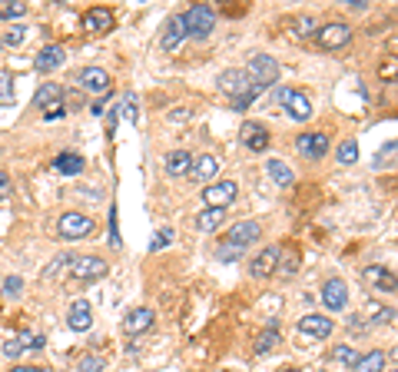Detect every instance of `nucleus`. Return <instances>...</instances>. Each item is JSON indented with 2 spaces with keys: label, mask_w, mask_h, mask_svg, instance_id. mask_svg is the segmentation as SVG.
<instances>
[{
  "label": "nucleus",
  "mask_w": 398,
  "mask_h": 372,
  "mask_svg": "<svg viewBox=\"0 0 398 372\" xmlns=\"http://www.w3.org/2000/svg\"><path fill=\"white\" fill-rule=\"evenodd\" d=\"M173 243V226H163L156 236H153V243H149V249L153 253H160V249H166V246Z\"/></svg>",
  "instance_id": "f704fd0d"
},
{
  "label": "nucleus",
  "mask_w": 398,
  "mask_h": 372,
  "mask_svg": "<svg viewBox=\"0 0 398 372\" xmlns=\"http://www.w3.org/2000/svg\"><path fill=\"white\" fill-rule=\"evenodd\" d=\"M392 372H398V369H392Z\"/></svg>",
  "instance_id": "603ef678"
},
{
  "label": "nucleus",
  "mask_w": 398,
  "mask_h": 372,
  "mask_svg": "<svg viewBox=\"0 0 398 372\" xmlns=\"http://www.w3.org/2000/svg\"><path fill=\"white\" fill-rule=\"evenodd\" d=\"M189 167H193V156H189L186 150H176V153L166 156V173H170V177H186Z\"/></svg>",
  "instance_id": "bb28decb"
},
{
  "label": "nucleus",
  "mask_w": 398,
  "mask_h": 372,
  "mask_svg": "<svg viewBox=\"0 0 398 372\" xmlns=\"http://www.w3.org/2000/svg\"><path fill=\"white\" fill-rule=\"evenodd\" d=\"M362 276H365V282L372 289H382V293H395L398 289V276L392 270H385V266H369Z\"/></svg>",
  "instance_id": "4468645a"
},
{
  "label": "nucleus",
  "mask_w": 398,
  "mask_h": 372,
  "mask_svg": "<svg viewBox=\"0 0 398 372\" xmlns=\"http://www.w3.org/2000/svg\"><path fill=\"white\" fill-rule=\"evenodd\" d=\"M223 219H226V209H199V216H196V230L199 233H212V230H219L223 226Z\"/></svg>",
  "instance_id": "a878e982"
},
{
  "label": "nucleus",
  "mask_w": 398,
  "mask_h": 372,
  "mask_svg": "<svg viewBox=\"0 0 398 372\" xmlns=\"http://www.w3.org/2000/svg\"><path fill=\"white\" fill-rule=\"evenodd\" d=\"M242 253H246V249L236 246V243H229V240H223V243L216 246V259H223V263H236Z\"/></svg>",
  "instance_id": "c756f323"
},
{
  "label": "nucleus",
  "mask_w": 398,
  "mask_h": 372,
  "mask_svg": "<svg viewBox=\"0 0 398 372\" xmlns=\"http://www.w3.org/2000/svg\"><path fill=\"white\" fill-rule=\"evenodd\" d=\"M242 143H246L252 153H262V150H269V130L262 127V123H242Z\"/></svg>",
  "instance_id": "f3484780"
},
{
  "label": "nucleus",
  "mask_w": 398,
  "mask_h": 372,
  "mask_svg": "<svg viewBox=\"0 0 398 372\" xmlns=\"http://www.w3.org/2000/svg\"><path fill=\"white\" fill-rule=\"evenodd\" d=\"M315 37H319V43H322L325 50H338V47H345L348 40H352V27L345 20H332V24L319 27Z\"/></svg>",
  "instance_id": "423d86ee"
},
{
  "label": "nucleus",
  "mask_w": 398,
  "mask_h": 372,
  "mask_svg": "<svg viewBox=\"0 0 398 372\" xmlns=\"http://www.w3.org/2000/svg\"><path fill=\"white\" fill-rule=\"evenodd\" d=\"M259 236H262V226L256 223V219H242V223H236L233 230L226 233V240H229V243H236V246H242V249H246L249 243H256Z\"/></svg>",
  "instance_id": "ddd939ff"
},
{
  "label": "nucleus",
  "mask_w": 398,
  "mask_h": 372,
  "mask_svg": "<svg viewBox=\"0 0 398 372\" xmlns=\"http://www.w3.org/2000/svg\"><path fill=\"white\" fill-rule=\"evenodd\" d=\"M219 87H223V90L233 97L236 110L249 106V103H252V97H256V87H252V80H249L246 70H226L223 77H219Z\"/></svg>",
  "instance_id": "f257e3e1"
},
{
  "label": "nucleus",
  "mask_w": 398,
  "mask_h": 372,
  "mask_svg": "<svg viewBox=\"0 0 398 372\" xmlns=\"http://www.w3.org/2000/svg\"><path fill=\"white\" fill-rule=\"evenodd\" d=\"M266 173H269V177H273L279 186H292V183H296L292 170H289L282 160H269V163H266Z\"/></svg>",
  "instance_id": "cd10ccee"
},
{
  "label": "nucleus",
  "mask_w": 398,
  "mask_h": 372,
  "mask_svg": "<svg viewBox=\"0 0 398 372\" xmlns=\"http://www.w3.org/2000/svg\"><path fill=\"white\" fill-rule=\"evenodd\" d=\"M279 263H282V249H279V246H266L259 256L252 259V276L266 280V276H273V273L279 270Z\"/></svg>",
  "instance_id": "f8f14e48"
},
{
  "label": "nucleus",
  "mask_w": 398,
  "mask_h": 372,
  "mask_svg": "<svg viewBox=\"0 0 398 372\" xmlns=\"http://www.w3.org/2000/svg\"><path fill=\"white\" fill-rule=\"evenodd\" d=\"M24 27H13V30H7V34H4V40H0V43H7V47H20V43H24Z\"/></svg>",
  "instance_id": "ea45409f"
},
{
  "label": "nucleus",
  "mask_w": 398,
  "mask_h": 372,
  "mask_svg": "<svg viewBox=\"0 0 398 372\" xmlns=\"http://www.w3.org/2000/svg\"><path fill=\"white\" fill-rule=\"evenodd\" d=\"M20 289H24V280H20V276H7V280H4V293L7 296H20Z\"/></svg>",
  "instance_id": "37998d69"
},
{
  "label": "nucleus",
  "mask_w": 398,
  "mask_h": 372,
  "mask_svg": "<svg viewBox=\"0 0 398 372\" xmlns=\"http://www.w3.org/2000/svg\"><path fill=\"white\" fill-rule=\"evenodd\" d=\"M24 13H27V4H7L0 11V20H13V17H24Z\"/></svg>",
  "instance_id": "79ce46f5"
},
{
  "label": "nucleus",
  "mask_w": 398,
  "mask_h": 372,
  "mask_svg": "<svg viewBox=\"0 0 398 372\" xmlns=\"http://www.w3.org/2000/svg\"><path fill=\"white\" fill-rule=\"evenodd\" d=\"M322 303L329 312H342L348 306V286L342 280H329L322 286Z\"/></svg>",
  "instance_id": "9b49d317"
},
{
  "label": "nucleus",
  "mask_w": 398,
  "mask_h": 372,
  "mask_svg": "<svg viewBox=\"0 0 398 372\" xmlns=\"http://www.w3.org/2000/svg\"><path fill=\"white\" fill-rule=\"evenodd\" d=\"M100 369H103V359H100V356H83L80 366H76V372H100Z\"/></svg>",
  "instance_id": "a19ab883"
},
{
  "label": "nucleus",
  "mask_w": 398,
  "mask_h": 372,
  "mask_svg": "<svg viewBox=\"0 0 398 372\" xmlns=\"http://www.w3.org/2000/svg\"><path fill=\"white\" fill-rule=\"evenodd\" d=\"M348 7H352V11H365V0H345Z\"/></svg>",
  "instance_id": "8fccbe9b"
},
{
  "label": "nucleus",
  "mask_w": 398,
  "mask_h": 372,
  "mask_svg": "<svg viewBox=\"0 0 398 372\" xmlns=\"http://www.w3.org/2000/svg\"><path fill=\"white\" fill-rule=\"evenodd\" d=\"M216 173H219V156H212V153L193 156V167H189V177H193V180H212Z\"/></svg>",
  "instance_id": "aec40b11"
},
{
  "label": "nucleus",
  "mask_w": 398,
  "mask_h": 372,
  "mask_svg": "<svg viewBox=\"0 0 398 372\" xmlns=\"http://www.w3.org/2000/svg\"><path fill=\"white\" fill-rule=\"evenodd\" d=\"M183 27H186V37H210L212 27H216V13H212V7H206V4H193L186 13H183Z\"/></svg>",
  "instance_id": "f03ea898"
},
{
  "label": "nucleus",
  "mask_w": 398,
  "mask_h": 372,
  "mask_svg": "<svg viewBox=\"0 0 398 372\" xmlns=\"http://www.w3.org/2000/svg\"><path fill=\"white\" fill-rule=\"evenodd\" d=\"M107 270H110V266H107V259H100V256H74V266H70L74 280H80V282L103 280Z\"/></svg>",
  "instance_id": "0eeeda50"
},
{
  "label": "nucleus",
  "mask_w": 398,
  "mask_h": 372,
  "mask_svg": "<svg viewBox=\"0 0 398 372\" xmlns=\"http://www.w3.org/2000/svg\"><path fill=\"white\" fill-rule=\"evenodd\" d=\"M352 372H385V352H382V349H372V352L359 356V362L352 366Z\"/></svg>",
  "instance_id": "b1692460"
},
{
  "label": "nucleus",
  "mask_w": 398,
  "mask_h": 372,
  "mask_svg": "<svg viewBox=\"0 0 398 372\" xmlns=\"http://www.w3.org/2000/svg\"><path fill=\"white\" fill-rule=\"evenodd\" d=\"M183 37H186L183 17H173V20L166 24V30H163V50H176V47L183 43Z\"/></svg>",
  "instance_id": "4be33fe9"
},
{
  "label": "nucleus",
  "mask_w": 398,
  "mask_h": 372,
  "mask_svg": "<svg viewBox=\"0 0 398 372\" xmlns=\"http://www.w3.org/2000/svg\"><path fill=\"white\" fill-rule=\"evenodd\" d=\"M4 352H7V356H11V359H17V356H20V352H24V349H20V343H17V336H13V339H7V343H4Z\"/></svg>",
  "instance_id": "c03bdc74"
},
{
  "label": "nucleus",
  "mask_w": 398,
  "mask_h": 372,
  "mask_svg": "<svg viewBox=\"0 0 398 372\" xmlns=\"http://www.w3.org/2000/svg\"><path fill=\"white\" fill-rule=\"evenodd\" d=\"M11 177H7V173H4V170H0V200H7V196H11Z\"/></svg>",
  "instance_id": "a18cd8bd"
},
{
  "label": "nucleus",
  "mask_w": 398,
  "mask_h": 372,
  "mask_svg": "<svg viewBox=\"0 0 398 372\" xmlns=\"http://www.w3.org/2000/svg\"><path fill=\"white\" fill-rule=\"evenodd\" d=\"M123 120H130V123H137V120H139L137 97H133V93H126V97H123Z\"/></svg>",
  "instance_id": "4c0bfd02"
},
{
  "label": "nucleus",
  "mask_w": 398,
  "mask_h": 372,
  "mask_svg": "<svg viewBox=\"0 0 398 372\" xmlns=\"http://www.w3.org/2000/svg\"><path fill=\"white\" fill-rule=\"evenodd\" d=\"M286 372H298V369H286Z\"/></svg>",
  "instance_id": "3c124183"
},
{
  "label": "nucleus",
  "mask_w": 398,
  "mask_h": 372,
  "mask_svg": "<svg viewBox=\"0 0 398 372\" xmlns=\"http://www.w3.org/2000/svg\"><path fill=\"white\" fill-rule=\"evenodd\" d=\"M398 160V143H392V146H385L382 153L375 156V167H395Z\"/></svg>",
  "instance_id": "c9c22d12"
},
{
  "label": "nucleus",
  "mask_w": 398,
  "mask_h": 372,
  "mask_svg": "<svg viewBox=\"0 0 398 372\" xmlns=\"http://www.w3.org/2000/svg\"><path fill=\"white\" fill-rule=\"evenodd\" d=\"M17 93H13V77L11 74H0V106H13Z\"/></svg>",
  "instance_id": "2f4dec72"
},
{
  "label": "nucleus",
  "mask_w": 398,
  "mask_h": 372,
  "mask_svg": "<svg viewBox=\"0 0 398 372\" xmlns=\"http://www.w3.org/2000/svg\"><path fill=\"white\" fill-rule=\"evenodd\" d=\"M53 167L60 170L63 177H76V173H83V167H87V160L80 153H60L57 160H53Z\"/></svg>",
  "instance_id": "393cba45"
},
{
  "label": "nucleus",
  "mask_w": 398,
  "mask_h": 372,
  "mask_svg": "<svg viewBox=\"0 0 398 372\" xmlns=\"http://www.w3.org/2000/svg\"><path fill=\"white\" fill-rule=\"evenodd\" d=\"M275 346H279V326H269V329H266V333L256 339V352H259V356H266V352H273Z\"/></svg>",
  "instance_id": "c85d7f7f"
},
{
  "label": "nucleus",
  "mask_w": 398,
  "mask_h": 372,
  "mask_svg": "<svg viewBox=\"0 0 398 372\" xmlns=\"http://www.w3.org/2000/svg\"><path fill=\"white\" fill-rule=\"evenodd\" d=\"M76 87L83 93L103 97V93H110V74H107L103 67H83V70L76 74Z\"/></svg>",
  "instance_id": "39448f33"
},
{
  "label": "nucleus",
  "mask_w": 398,
  "mask_h": 372,
  "mask_svg": "<svg viewBox=\"0 0 398 372\" xmlns=\"http://www.w3.org/2000/svg\"><path fill=\"white\" fill-rule=\"evenodd\" d=\"M395 319V309L382 306V303H369V322H392Z\"/></svg>",
  "instance_id": "7c9ffc66"
},
{
  "label": "nucleus",
  "mask_w": 398,
  "mask_h": 372,
  "mask_svg": "<svg viewBox=\"0 0 398 372\" xmlns=\"http://www.w3.org/2000/svg\"><path fill=\"white\" fill-rule=\"evenodd\" d=\"M332 359H336L338 366H355V362H359V349H352V346H336V349H332Z\"/></svg>",
  "instance_id": "473e14b6"
},
{
  "label": "nucleus",
  "mask_w": 398,
  "mask_h": 372,
  "mask_svg": "<svg viewBox=\"0 0 398 372\" xmlns=\"http://www.w3.org/2000/svg\"><path fill=\"white\" fill-rule=\"evenodd\" d=\"M34 103H37L40 110L57 106V103H63V87H60V83H43V87L37 90V97H34Z\"/></svg>",
  "instance_id": "5701e85b"
},
{
  "label": "nucleus",
  "mask_w": 398,
  "mask_h": 372,
  "mask_svg": "<svg viewBox=\"0 0 398 372\" xmlns=\"http://www.w3.org/2000/svg\"><path fill=\"white\" fill-rule=\"evenodd\" d=\"M11 372H50V369H40V366H13Z\"/></svg>",
  "instance_id": "09e8293b"
},
{
  "label": "nucleus",
  "mask_w": 398,
  "mask_h": 372,
  "mask_svg": "<svg viewBox=\"0 0 398 372\" xmlns=\"http://www.w3.org/2000/svg\"><path fill=\"white\" fill-rule=\"evenodd\" d=\"M332 326H336V322L329 319V316H319V312H306V316L298 319V329H302L306 336H315V339L332 336Z\"/></svg>",
  "instance_id": "2eb2a0df"
},
{
  "label": "nucleus",
  "mask_w": 398,
  "mask_h": 372,
  "mask_svg": "<svg viewBox=\"0 0 398 372\" xmlns=\"http://www.w3.org/2000/svg\"><path fill=\"white\" fill-rule=\"evenodd\" d=\"M239 186L233 180H223V183H212V186H206L203 190V203L210 206V209H226V206L236 200Z\"/></svg>",
  "instance_id": "6e6552de"
},
{
  "label": "nucleus",
  "mask_w": 398,
  "mask_h": 372,
  "mask_svg": "<svg viewBox=\"0 0 398 372\" xmlns=\"http://www.w3.org/2000/svg\"><path fill=\"white\" fill-rule=\"evenodd\" d=\"M156 322V312L153 309H146V306H137V309H130L126 312V319H123V333L126 336H143Z\"/></svg>",
  "instance_id": "9d476101"
},
{
  "label": "nucleus",
  "mask_w": 398,
  "mask_h": 372,
  "mask_svg": "<svg viewBox=\"0 0 398 372\" xmlns=\"http://www.w3.org/2000/svg\"><path fill=\"white\" fill-rule=\"evenodd\" d=\"M83 30L87 34H110L113 30V11L107 7H93L83 13Z\"/></svg>",
  "instance_id": "dca6fc26"
},
{
  "label": "nucleus",
  "mask_w": 398,
  "mask_h": 372,
  "mask_svg": "<svg viewBox=\"0 0 398 372\" xmlns=\"http://www.w3.org/2000/svg\"><path fill=\"white\" fill-rule=\"evenodd\" d=\"M338 163H345V167H348V163H355V160H359V143H355V140H345V143H338Z\"/></svg>",
  "instance_id": "72a5a7b5"
},
{
  "label": "nucleus",
  "mask_w": 398,
  "mask_h": 372,
  "mask_svg": "<svg viewBox=\"0 0 398 372\" xmlns=\"http://www.w3.org/2000/svg\"><path fill=\"white\" fill-rule=\"evenodd\" d=\"M275 100L282 103V110H289V116L292 120H309L312 116V103L306 93H296V90H275Z\"/></svg>",
  "instance_id": "1a4fd4ad"
},
{
  "label": "nucleus",
  "mask_w": 398,
  "mask_h": 372,
  "mask_svg": "<svg viewBox=\"0 0 398 372\" xmlns=\"http://www.w3.org/2000/svg\"><path fill=\"white\" fill-rule=\"evenodd\" d=\"M296 146H298V153L319 160V156L329 153V137H325V133H306V137H298L296 140Z\"/></svg>",
  "instance_id": "6ab92c4d"
},
{
  "label": "nucleus",
  "mask_w": 398,
  "mask_h": 372,
  "mask_svg": "<svg viewBox=\"0 0 398 372\" xmlns=\"http://www.w3.org/2000/svg\"><path fill=\"white\" fill-rule=\"evenodd\" d=\"M43 116H47V120H57V116H63V103H57V106H50V110H47Z\"/></svg>",
  "instance_id": "de8ad7c7"
},
{
  "label": "nucleus",
  "mask_w": 398,
  "mask_h": 372,
  "mask_svg": "<svg viewBox=\"0 0 398 372\" xmlns=\"http://www.w3.org/2000/svg\"><path fill=\"white\" fill-rule=\"evenodd\" d=\"M60 64H63V47H60V43H50V47H43V50L37 53V60H34V67H37L40 74H50V70H57Z\"/></svg>",
  "instance_id": "412c9836"
},
{
  "label": "nucleus",
  "mask_w": 398,
  "mask_h": 372,
  "mask_svg": "<svg viewBox=\"0 0 398 372\" xmlns=\"http://www.w3.org/2000/svg\"><path fill=\"white\" fill-rule=\"evenodd\" d=\"M17 343H20V349H43V336L37 333H17Z\"/></svg>",
  "instance_id": "e433bc0d"
},
{
  "label": "nucleus",
  "mask_w": 398,
  "mask_h": 372,
  "mask_svg": "<svg viewBox=\"0 0 398 372\" xmlns=\"http://www.w3.org/2000/svg\"><path fill=\"white\" fill-rule=\"evenodd\" d=\"M298 34H302V37H309V34H315V20H312V17H306V20H298Z\"/></svg>",
  "instance_id": "49530a36"
},
{
  "label": "nucleus",
  "mask_w": 398,
  "mask_h": 372,
  "mask_svg": "<svg viewBox=\"0 0 398 372\" xmlns=\"http://www.w3.org/2000/svg\"><path fill=\"white\" fill-rule=\"evenodd\" d=\"M246 74L252 80V87L262 90V87H273L275 80H279V64H275V57H269V53H256Z\"/></svg>",
  "instance_id": "7ed1b4c3"
},
{
  "label": "nucleus",
  "mask_w": 398,
  "mask_h": 372,
  "mask_svg": "<svg viewBox=\"0 0 398 372\" xmlns=\"http://www.w3.org/2000/svg\"><path fill=\"white\" fill-rule=\"evenodd\" d=\"M67 326L74 329V333H87L90 326H93V309H90L87 299H76L74 306H70V316H67Z\"/></svg>",
  "instance_id": "a211bd4d"
},
{
  "label": "nucleus",
  "mask_w": 398,
  "mask_h": 372,
  "mask_svg": "<svg viewBox=\"0 0 398 372\" xmlns=\"http://www.w3.org/2000/svg\"><path fill=\"white\" fill-rule=\"evenodd\" d=\"M348 333H352V336H365V333H369V319H365V316H348Z\"/></svg>",
  "instance_id": "58836bf2"
},
{
  "label": "nucleus",
  "mask_w": 398,
  "mask_h": 372,
  "mask_svg": "<svg viewBox=\"0 0 398 372\" xmlns=\"http://www.w3.org/2000/svg\"><path fill=\"white\" fill-rule=\"evenodd\" d=\"M57 230H60L63 240H83V236L93 233V219L83 216V213H76V209H70V213H63V216L57 219Z\"/></svg>",
  "instance_id": "20e7f679"
}]
</instances>
